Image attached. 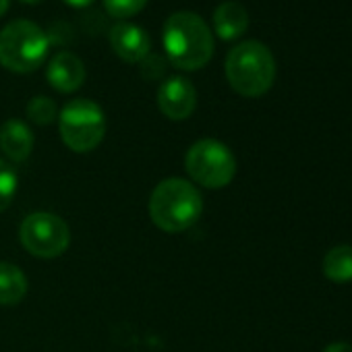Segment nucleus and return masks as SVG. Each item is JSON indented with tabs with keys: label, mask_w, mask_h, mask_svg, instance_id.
Returning a JSON list of instances; mask_svg holds the SVG:
<instances>
[{
	"label": "nucleus",
	"mask_w": 352,
	"mask_h": 352,
	"mask_svg": "<svg viewBox=\"0 0 352 352\" xmlns=\"http://www.w3.org/2000/svg\"><path fill=\"white\" fill-rule=\"evenodd\" d=\"M166 60L181 71L204 69L214 56V34L210 25L191 11L172 13L162 32Z\"/></svg>",
	"instance_id": "1"
},
{
	"label": "nucleus",
	"mask_w": 352,
	"mask_h": 352,
	"mask_svg": "<svg viewBox=\"0 0 352 352\" xmlns=\"http://www.w3.org/2000/svg\"><path fill=\"white\" fill-rule=\"evenodd\" d=\"M204 214V197L185 179L162 181L149 197V218L164 232H183Z\"/></svg>",
	"instance_id": "2"
},
{
	"label": "nucleus",
	"mask_w": 352,
	"mask_h": 352,
	"mask_svg": "<svg viewBox=\"0 0 352 352\" xmlns=\"http://www.w3.org/2000/svg\"><path fill=\"white\" fill-rule=\"evenodd\" d=\"M224 69L230 87L245 98H259L267 94L276 79L274 54L257 40L236 44L228 52Z\"/></svg>",
	"instance_id": "3"
},
{
	"label": "nucleus",
	"mask_w": 352,
	"mask_h": 352,
	"mask_svg": "<svg viewBox=\"0 0 352 352\" xmlns=\"http://www.w3.org/2000/svg\"><path fill=\"white\" fill-rule=\"evenodd\" d=\"M46 32L30 21L17 19L0 30V65L13 73H34L48 56Z\"/></svg>",
	"instance_id": "4"
},
{
	"label": "nucleus",
	"mask_w": 352,
	"mask_h": 352,
	"mask_svg": "<svg viewBox=\"0 0 352 352\" xmlns=\"http://www.w3.org/2000/svg\"><path fill=\"white\" fill-rule=\"evenodd\" d=\"M58 129L65 145L77 153L96 149L106 135V116L94 100H71L58 116Z\"/></svg>",
	"instance_id": "5"
},
{
	"label": "nucleus",
	"mask_w": 352,
	"mask_h": 352,
	"mask_svg": "<svg viewBox=\"0 0 352 352\" xmlns=\"http://www.w3.org/2000/svg\"><path fill=\"white\" fill-rule=\"evenodd\" d=\"M185 166L191 179L206 189H222L236 174L234 153L218 139H199L187 151Z\"/></svg>",
	"instance_id": "6"
},
{
	"label": "nucleus",
	"mask_w": 352,
	"mask_h": 352,
	"mask_svg": "<svg viewBox=\"0 0 352 352\" xmlns=\"http://www.w3.org/2000/svg\"><path fill=\"white\" fill-rule=\"evenodd\" d=\"M19 239L32 255L54 259L67 251L71 243V230L67 222L56 214L36 212L23 220L19 228Z\"/></svg>",
	"instance_id": "7"
},
{
	"label": "nucleus",
	"mask_w": 352,
	"mask_h": 352,
	"mask_svg": "<svg viewBox=\"0 0 352 352\" xmlns=\"http://www.w3.org/2000/svg\"><path fill=\"white\" fill-rule=\"evenodd\" d=\"M157 106L170 120H187L197 106L195 85L185 77H168L157 89Z\"/></svg>",
	"instance_id": "8"
},
{
	"label": "nucleus",
	"mask_w": 352,
	"mask_h": 352,
	"mask_svg": "<svg viewBox=\"0 0 352 352\" xmlns=\"http://www.w3.org/2000/svg\"><path fill=\"white\" fill-rule=\"evenodd\" d=\"M110 46L114 54L124 63H141L151 52V40L147 32L129 21H118L112 25Z\"/></svg>",
	"instance_id": "9"
},
{
	"label": "nucleus",
	"mask_w": 352,
	"mask_h": 352,
	"mask_svg": "<svg viewBox=\"0 0 352 352\" xmlns=\"http://www.w3.org/2000/svg\"><path fill=\"white\" fill-rule=\"evenodd\" d=\"M46 79H48V83L56 91H60V94H73L85 81V65L73 52H58L48 63Z\"/></svg>",
	"instance_id": "10"
},
{
	"label": "nucleus",
	"mask_w": 352,
	"mask_h": 352,
	"mask_svg": "<svg viewBox=\"0 0 352 352\" xmlns=\"http://www.w3.org/2000/svg\"><path fill=\"white\" fill-rule=\"evenodd\" d=\"M0 149L13 162H25L34 151L32 129L17 118L7 120L0 126Z\"/></svg>",
	"instance_id": "11"
},
{
	"label": "nucleus",
	"mask_w": 352,
	"mask_h": 352,
	"mask_svg": "<svg viewBox=\"0 0 352 352\" xmlns=\"http://www.w3.org/2000/svg\"><path fill=\"white\" fill-rule=\"evenodd\" d=\"M249 28V13L241 3L228 0L214 11V32L218 38L230 42L241 38Z\"/></svg>",
	"instance_id": "12"
},
{
	"label": "nucleus",
	"mask_w": 352,
	"mask_h": 352,
	"mask_svg": "<svg viewBox=\"0 0 352 352\" xmlns=\"http://www.w3.org/2000/svg\"><path fill=\"white\" fill-rule=\"evenodd\" d=\"M28 294L25 274L13 265L0 261V305H17Z\"/></svg>",
	"instance_id": "13"
},
{
	"label": "nucleus",
	"mask_w": 352,
	"mask_h": 352,
	"mask_svg": "<svg viewBox=\"0 0 352 352\" xmlns=\"http://www.w3.org/2000/svg\"><path fill=\"white\" fill-rule=\"evenodd\" d=\"M323 274L327 280L336 284L352 282V247L350 245H338L327 251L323 257Z\"/></svg>",
	"instance_id": "14"
},
{
	"label": "nucleus",
	"mask_w": 352,
	"mask_h": 352,
	"mask_svg": "<svg viewBox=\"0 0 352 352\" xmlns=\"http://www.w3.org/2000/svg\"><path fill=\"white\" fill-rule=\"evenodd\" d=\"M17 187H19V179L15 168L9 162L0 160V212H5L13 204L17 195Z\"/></svg>",
	"instance_id": "15"
},
{
	"label": "nucleus",
	"mask_w": 352,
	"mask_h": 352,
	"mask_svg": "<svg viewBox=\"0 0 352 352\" xmlns=\"http://www.w3.org/2000/svg\"><path fill=\"white\" fill-rule=\"evenodd\" d=\"M28 116L32 122L40 124V126H46L50 122L56 120V104L54 100L46 98V96H38V98H32L30 104H28Z\"/></svg>",
	"instance_id": "16"
},
{
	"label": "nucleus",
	"mask_w": 352,
	"mask_h": 352,
	"mask_svg": "<svg viewBox=\"0 0 352 352\" xmlns=\"http://www.w3.org/2000/svg\"><path fill=\"white\" fill-rule=\"evenodd\" d=\"M147 0H104V9L116 19H129L141 13Z\"/></svg>",
	"instance_id": "17"
},
{
	"label": "nucleus",
	"mask_w": 352,
	"mask_h": 352,
	"mask_svg": "<svg viewBox=\"0 0 352 352\" xmlns=\"http://www.w3.org/2000/svg\"><path fill=\"white\" fill-rule=\"evenodd\" d=\"M164 71H166V60L162 56H157V54H151L149 52L141 60V75L145 79H157V77L164 75Z\"/></svg>",
	"instance_id": "18"
},
{
	"label": "nucleus",
	"mask_w": 352,
	"mask_h": 352,
	"mask_svg": "<svg viewBox=\"0 0 352 352\" xmlns=\"http://www.w3.org/2000/svg\"><path fill=\"white\" fill-rule=\"evenodd\" d=\"M323 352H352V344L348 342H333L323 348Z\"/></svg>",
	"instance_id": "19"
},
{
	"label": "nucleus",
	"mask_w": 352,
	"mask_h": 352,
	"mask_svg": "<svg viewBox=\"0 0 352 352\" xmlns=\"http://www.w3.org/2000/svg\"><path fill=\"white\" fill-rule=\"evenodd\" d=\"M63 3L69 5V7H73V9H85V7L94 5L96 0H63Z\"/></svg>",
	"instance_id": "20"
},
{
	"label": "nucleus",
	"mask_w": 352,
	"mask_h": 352,
	"mask_svg": "<svg viewBox=\"0 0 352 352\" xmlns=\"http://www.w3.org/2000/svg\"><path fill=\"white\" fill-rule=\"evenodd\" d=\"M9 5H11V0H0V17L9 11Z\"/></svg>",
	"instance_id": "21"
},
{
	"label": "nucleus",
	"mask_w": 352,
	"mask_h": 352,
	"mask_svg": "<svg viewBox=\"0 0 352 352\" xmlns=\"http://www.w3.org/2000/svg\"><path fill=\"white\" fill-rule=\"evenodd\" d=\"M21 3H25V5H36V3H40V0H21Z\"/></svg>",
	"instance_id": "22"
}]
</instances>
